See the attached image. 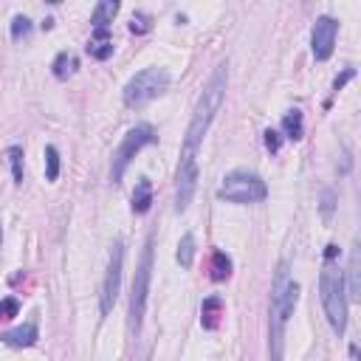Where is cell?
I'll list each match as a JSON object with an SVG mask.
<instances>
[{"label": "cell", "instance_id": "obj_1", "mask_svg": "<svg viewBox=\"0 0 361 361\" xmlns=\"http://www.w3.org/2000/svg\"><path fill=\"white\" fill-rule=\"evenodd\" d=\"M226 85H229V74H226V63H220L209 82H206L198 105H195V113H192V122L186 127V138H184V156H195L198 144L203 141L206 130H209V125L215 122L218 111L223 108V99H226Z\"/></svg>", "mask_w": 361, "mask_h": 361}, {"label": "cell", "instance_id": "obj_2", "mask_svg": "<svg viewBox=\"0 0 361 361\" xmlns=\"http://www.w3.org/2000/svg\"><path fill=\"white\" fill-rule=\"evenodd\" d=\"M319 294H322V307H325L330 328L342 336L347 330V305H350L347 288H344V271L328 263L319 277Z\"/></svg>", "mask_w": 361, "mask_h": 361}, {"label": "cell", "instance_id": "obj_3", "mask_svg": "<svg viewBox=\"0 0 361 361\" xmlns=\"http://www.w3.org/2000/svg\"><path fill=\"white\" fill-rule=\"evenodd\" d=\"M218 198L226 200V203H260L268 198V186L266 181L257 175V173H248V170H234L223 178L220 189H218Z\"/></svg>", "mask_w": 361, "mask_h": 361}, {"label": "cell", "instance_id": "obj_4", "mask_svg": "<svg viewBox=\"0 0 361 361\" xmlns=\"http://www.w3.org/2000/svg\"><path fill=\"white\" fill-rule=\"evenodd\" d=\"M167 88H170V74L164 68H144L125 85V105L141 111L152 99H159Z\"/></svg>", "mask_w": 361, "mask_h": 361}, {"label": "cell", "instance_id": "obj_5", "mask_svg": "<svg viewBox=\"0 0 361 361\" xmlns=\"http://www.w3.org/2000/svg\"><path fill=\"white\" fill-rule=\"evenodd\" d=\"M156 141H159V136H156V130H152V125H136V127H130V130L125 133L122 144H119L116 152H113V167H111L113 184H119V181L125 178L130 161L138 156V152H141L147 144H156Z\"/></svg>", "mask_w": 361, "mask_h": 361}, {"label": "cell", "instance_id": "obj_6", "mask_svg": "<svg viewBox=\"0 0 361 361\" xmlns=\"http://www.w3.org/2000/svg\"><path fill=\"white\" fill-rule=\"evenodd\" d=\"M150 277H152V237L147 240L141 260L133 277V291H130V330L138 333L141 322H144V311H147V296H150Z\"/></svg>", "mask_w": 361, "mask_h": 361}, {"label": "cell", "instance_id": "obj_7", "mask_svg": "<svg viewBox=\"0 0 361 361\" xmlns=\"http://www.w3.org/2000/svg\"><path fill=\"white\" fill-rule=\"evenodd\" d=\"M122 266H125V246H122V240H116L111 246V260H108V271H105V280H102V294H99V311H102V316H108L113 311L116 299H119V291H122Z\"/></svg>", "mask_w": 361, "mask_h": 361}, {"label": "cell", "instance_id": "obj_8", "mask_svg": "<svg viewBox=\"0 0 361 361\" xmlns=\"http://www.w3.org/2000/svg\"><path fill=\"white\" fill-rule=\"evenodd\" d=\"M195 189H198V161H195V156H184L181 152V167H178V178H175V212L178 215L189 209Z\"/></svg>", "mask_w": 361, "mask_h": 361}, {"label": "cell", "instance_id": "obj_9", "mask_svg": "<svg viewBox=\"0 0 361 361\" xmlns=\"http://www.w3.org/2000/svg\"><path fill=\"white\" fill-rule=\"evenodd\" d=\"M336 37H339V20L325 15L314 23V34H311V51H314V60L325 63L330 60L333 48H336Z\"/></svg>", "mask_w": 361, "mask_h": 361}, {"label": "cell", "instance_id": "obj_10", "mask_svg": "<svg viewBox=\"0 0 361 361\" xmlns=\"http://www.w3.org/2000/svg\"><path fill=\"white\" fill-rule=\"evenodd\" d=\"M119 6H122V0H99L93 15H90V26L93 29H108L116 15H119Z\"/></svg>", "mask_w": 361, "mask_h": 361}, {"label": "cell", "instance_id": "obj_11", "mask_svg": "<svg viewBox=\"0 0 361 361\" xmlns=\"http://www.w3.org/2000/svg\"><path fill=\"white\" fill-rule=\"evenodd\" d=\"M0 339H3L9 347H31V344L40 339V333H37V325H34V322H26L23 328H15V330L3 333Z\"/></svg>", "mask_w": 361, "mask_h": 361}, {"label": "cell", "instance_id": "obj_12", "mask_svg": "<svg viewBox=\"0 0 361 361\" xmlns=\"http://www.w3.org/2000/svg\"><path fill=\"white\" fill-rule=\"evenodd\" d=\"M358 271H361V254H358V246H353L350 266H347V282H344L347 299H358V294H361V277H358Z\"/></svg>", "mask_w": 361, "mask_h": 361}, {"label": "cell", "instance_id": "obj_13", "mask_svg": "<svg viewBox=\"0 0 361 361\" xmlns=\"http://www.w3.org/2000/svg\"><path fill=\"white\" fill-rule=\"evenodd\" d=\"M88 54H90L93 60H108V57L113 54V40H111L108 29H96L93 40L88 42Z\"/></svg>", "mask_w": 361, "mask_h": 361}, {"label": "cell", "instance_id": "obj_14", "mask_svg": "<svg viewBox=\"0 0 361 361\" xmlns=\"http://www.w3.org/2000/svg\"><path fill=\"white\" fill-rule=\"evenodd\" d=\"M220 316H223V299H220V296L203 299V307H200V322H203V328L215 330V328L220 325Z\"/></svg>", "mask_w": 361, "mask_h": 361}, {"label": "cell", "instance_id": "obj_15", "mask_svg": "<svg viewBox=\"0 0 361 361\" xmlns=\"http://www.w3.org/2000/svg\"><path fill=\"white\" fill-rule=\"evenodd\" d=\"M150 206H152V184H150V178H138V184L133 189V212L144 215V212H150Z\"/></svg>", "mask_w": 361, "mask_h": 361}, {"label": "cell", "instance_id": "obj_16", "mask_svg": "<svg viewBox=\"0 0 361 361\" xmlns=\"http://www.w3.org/2000/svg\"><path fill=\"white\" fill-rule=\"evenodd\" d=\"M282 133H285V138H291V141H299V138L305 136L302 111H288V113L282 116Z\"/></svg>", "mask_w": 361, "mask_h": 361}, {"label": "cell", "instance_id": "obj_17", "mask_svg": "<svg viewBox=\"0 0 361 361\" xmlns=\"http://www.w3.org/2000/svg\"><path fill=\"white\" fill-rule=\"evenodd\" d=\"M232 277V260H229V254L226 251H215L212 254V280L215 282H223Z\"/></svg>", "mask_w": 361, "mask_h": 361}, {"label": "cell", "instance_id": "obj_18", "mask_svg": "<svg viewBox=\"0 0 361 361\" xmlns=\"http://www.w3.org/2000/svg\"><path fill=\"white\" fill-rule=\"evenodd\" d=\"M77 57L71 54V51H63V54H57V60H54V65H51V68H54V77L57 79H68L74 71H77Z\"/></svg>", "mask_w": 361, "mask_h": 361}, {"label": "cell", "instance_id": "obj_19", "mask_svg": "<svg viewBox=\"0 0 361 361\" xmlns=\"http://www.w3.org/2000/svg\"><path fill=\"white\" fill-rule=\"evenodd\" d=\"M175 257H178L181 268H192V263H195V237H192V234H184V237H181Z\"/></svg>", "mask_w": 361, "mask_h": 361}, {"label": "cell", "instance_id": "obj_20", "mask_svg": "<svg viewBox=\"0 0 361 361\" xmlns=\"http://www.w3.org/2000/svg\"><path fill=\"white\" fill-rule=\"evenodd\" d=\"M45 178L48 181H57L60 178V152L54 144L45 147Z\"/></svg>", "mask_w": 361, "mask_h": 361}, {"label": "cell", "instance_id": "obj_21", "mask_svg": "<svg viewBox=\"0 0 361 361\" xmlns=\"http://www.w3.org/2000/svg\"><path fill=\"white\" fill-rule=\"evenodd\" d=\"M6 159L12 164V178L15 184H23V150L20 147H9L6 150Z\"/></svg>", "mask_w": 361, "mask_h": 361}, {"label": "cell", "instance_id": "obj_22", "mask_svg": "<svg viewBox=\"0 0 361 361\" xmlns=\"http://www.w3.org/2000/svg\"><path fill=\"white\" fill-rule=\"evenodd\" d=\"M17 314H20V302L15 296H3V299H0V322H6L12 316H17Z\"/></svg>", "mask_w": 361, "mask_h": 361}, {"label": "cell", "instance_id": "obj_23", "mask_svg": "<svg viewBox=\"0 0 361 361\" xmlns=\"http://www.w3.org/2000/svg\"><path fill=\"white\" fill-rule=\"evenodd\" d=\"M29 34H31V20L23 17V15H17L12 20V40H26Z\"/></svg>", "mask_w": 361, "mask_h": 361}, {"label": "cell", "instance_id": "obj_24", "mask_svg": "<svg viewBox=\"0 0 361 361\" xmlns=\"http://www.w3.org/2000/svg\"><path fill=\"white\" fill-rule=\"evenodd\" d=\"M333 209H336V192H333V189H325V192H322V218L330 220Z\"/></svg>", "mask_w": 361, "mask_h": 361}, {"label": "cell", "instance_id": "obj_25", "mask_svg": "<svg viewBox=\"0 0 361 361\" xmlns=\"http://www.w3.org/2000/svg\"><path fill=\"white\" fill-rule=\"evenodd\" d=\"M130 31H133V34H147V31H150V17H147V15H133Z\"/></svg>", "mask_w": 361, "mask_h": 361}, {"label": "cell", "instance_id": "obj_26", "mask_svg": "<svg viewBox=\"0 0 361 361\" xmlns=\"http://www.w3.org/2000/svg\"><path fill=\"white\" fill-rule=\"evenodd\" d=\"M263 141H266V150H268V152H277L280 144H282V138H280L277 130H266V133H263Z\"/></svg>", "mask_w": 361, "mask_h": 361}, {"label": "cell", "instance_id": "obj_27", "mask_svg": "<svg viewBox=\"0 0 361 361\" xmlns=\"http://www.w3.org/2000/svg\"><path fill=\"white\" fill-rule=\"evenodd\" d=\"M353 77H355V68H347V71H344L342 77H336V82H333V90L339 93V90H342V88H344V85H347V82H350Z\"/></svg>", "mask_w": 361, "mask_h": 361}, {"label": "cell", "instance_id": "obj_28", "mask_svg": "<svg viewBox=\"0 0 361 361\" xmlns=\"http://www.w3.org/2000/svg\"><path fill=\"white\" fill-rule=\"evenodd\" d=\"M336 254H339V246H333V243H330V246L325 248V260H333Z\"/></svg>", "mask_w": 361, "mask_h": 361}, {"label": "cell", "instance_id": "obj_29", "mask_svg": "<svg viewBox=\"0 0 361 361\" xmlns=\"http://www.w3.org/2000/svg\"><path fill=\"white\" fill-rule=\"evenodd\" d=\"M0 246H3V223H0Z\"/></svg>", "mask_w": 361, "mask_h": 361}, {"label": "cell", "instance_id": "obj_30", "mask_svg": "<svg viewBox=\"0 0 361 361\" xmlns=\"http://www.w3.org/2000/svg\"><path fill=\"white\" fill-rule=\"evenodd\" d=\"M45 3H60V0H45Z\"/></svg>", "mask_w": 361, "mask_h": 361}]
</instances>
